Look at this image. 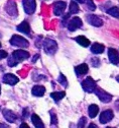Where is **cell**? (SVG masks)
<instances>
[{"instance_id":"obj_1","label":"cell","mask_w":119,"mask_h":128,"mask_svg":"<svg viewBox=\"0 0 119 128\" xmlns=\"http://www.w3.org/2000/svg\"><path fill=\"white\" fill-rule=\"evenodd\" d=\"M43 49L45 51V53L49 54V55H53L56 53L57 49H58V44L56 41L49 39V38H46L44 41H43Z\"/></svg>"},{"instance_id":"obj_2","label":"cell","mask_w":119,"mask_h":128,"mask_svg":"<svg viewBox=\"0 0 119 128\" xmlns=\"http://www.w3.org/2000/svg\"><path fill=\"white\" fill-rule=\"evenodd\" d=\"M82 88L85 92H93L97 88H96V82L92 77H87L86 79H85V80L82 82Z\"/></svg>"},{"instance_id":"obj_3","label":"cell","mask_w":119,"mask_h":128,"mask_svg":"<svg viewBox=\"0 0 119 128\" xmlns=\"http://www.w3.org/2000/svg\"><path fill=\"white\" fill-rule=\"evenodd\" d=\"M10 44L16 47H22V48H27L29 46V43L27 40H25L24 38L17 36V35H14L11 40H10Z\"/></svg>"},{"instance_id":"obj_4","label":"cell","mask_w":119,"mask_h":128,"mask_svg":"<svg viewBox=\"0 0 119 128\" xmlns=\"http://www.w3.org/2000/svg\"><path fill=\"white\" fill-rule=\"evenodd\" d=\"M95 94H97V97L99 98V100L103 103H109L112 100V96L110 94H108L107 92L101 90V88H96L95 90Z\"/></svg>"},{"instance_id":"obj_5","label":"cell","mask_w":119,"mask_h":128,"mask_svg":"<svg viewBox=\"0 0 119 128\" xmlns=\"http://www.w3.org/2000/svg\"><path fill=\"white\" fill-rule=\"evenodd\" d=\"M22 3H23V8H24L25 13L32 14L36 11V7H37L36 0H23Z\"/></svg>"},{"instance_id":"obj_6","label":"cell","mask_w":119,"mask_h":128,"mask_svg":"<svg viewBox=\"0 0 119 128\" xmlns=\"http://www.w3.org/2000/svg\"><path fill=\"white\" fill-rule=\"evenodd\" d=\"M82 24H83L82 20H81L80 18L75 16V18H73L69 22V24H67V26H68V28H69L71 32H74V30H76L77 28H81V26H82Z\"/></svg>"},{"instance_id":"obj_7","label":"cell","mask_w":119,"mask_h":128,"mask_svg":"<svg viewBox=\"0 0 119 128\" xmlns=\"http://www.w3.org/2000/svg\"><path fill=\"white\" fill-rule=\"evenodd\" d=\"M114 117V114H113V111L112 110H106L104 112H102L101 115H100V122L102 124H106L108 123L109 121H111Z\"/></svg>"},{"instance_id":"obj_8","label":"cell","mask_w":119,"mask_h":128,"mask_svg":"<svg viewBox=\"0 0 119 128\" xmlns=\"http://www.w3.org/2000/svg\"><path fill=\"white\" fill-rule=\"evenodd\" d=\"M12 57L16 61H22V60L29 58V53L26 51H23V50H16L12 53Z\"/></svg>"},{"instance_id":"obj_9","label":"cell","mask_w":119,"mask_h":128,"mask_svg":"<svg viewBox=\"0 0 119 128\" xmlns=\"http://www.w3.org/2000/svg\"><path fill=\"white\" fill-rule=\"evenodd\" d=\"M2 80L4 84H10V86H14L18 82V77L17 76H15L14 74H11V73H7L3 76L2 78Z\"/></svg>"},{"instance_id":"obj_10","label":"cell","mask_w":119,"mask_h":128,"mask_svg":"<svg viewBox=\"0 0 119 128\" xmlns=\"http://www.w3.org/2000/svg\"><path fill=\"white\" fill-rule=\"evenodd\" d=\"M108 57H109V60L111 63L117 65L118 62H119V54H118L117 50L113 49V48H110L108 50Z\"/></svg>"},{"instance_id":"obj_11","label":"cell","mask_w":119,"mask_h":128,"mask_svg":"<svg viewBox=\"0 0 119 128\" xmlns=\"http://www.w3.org/2000/svg\"><path fill=\"white\" fill-rule=\"evenodd\" d=\"M2 114H3V116H4V118L8 121V122H10V123H14L16 120H17V116H16L12 111H10V110H7V109H4L3 111H2Z\"/></svg>"},{"instance_id":"obj_12","label":"cell","mask_w":119,"mask_h":128,"mask_svg":"<svg viewBox=\"0 0 119 128\" xmlns=\"http://www.w3.org/2000/svg\"><path fill=\"white\" fill-rule=\"evenodd\" d=\"M65 9H66V2L64 1H58L54 5V13L56 15H61Z\"/></svg>"},{"instance_id":"obj_13","label":"cell","mask_w":119,"mask_h":128,"mask_svg":"<svg viewBox=\"0 0 119 128\" xmlns=\"http://www.w3.org/2000/svg\"><path fill=\"white\" fill-rule=\"evenodd\" d=\"M87 20L89 22L90 24L94 26H101L102 24H103V22H102L101 18H99L98 16H96V15H88L87 16Z\"/></svg>"},{"instance_id":"obj_14","label":"cell","mask_w":119,"mask_h":128,"mask_svg":"<svg viewBox=\"0 0 119 128\" xmlns=\"http://www.w3.org/2000/svg\"><path fill=\"white\" fill-rule=\"evenodd\" d=\"M31 121H32V124L35 125L36 128H44L43 122L41 121L40 116H38L37 114H32L31 115Z\"/></svg>"},{"instance_id":"obj_15","label":"cell","mask_w":119,"mask_h":128,"mask_svg":"<svg viewBox=\"0 0 119 128\" xmlns=\"http://www.w3.org/2000/svg\"><path fill=\"white\" fill-rule=\"evenodd\" d=\"M31 92H32V94L36 96V97H42L45 92V88L42 86H36L32 88Z\"/></svg>"},{"instance_id":"obj_16","label":"cell","mask_w":119,"mask_h":128,"mask_svg":"<svg viewBox=\"0 0 119 128\" xmlns=\"http://www.w3.org/2000/svg\"><path fill=\"white\" fill-rule=\"evenodd\" d=\"M77 74L79 75H84V74H86L89 70V67L86 63H83V64H80V65H78L76 68H75Z\"/></svg>"},{"instance_id":"obj_17","label":"cell","mask_w":119,"mask_h":128,"mask_svg":"<svg viewBox=\"0 0 119 128\" xmlns=\"http://www.w3.org/2000/svg\"><path fill=\"white\" fill-rule=\"evenodd\" d=\"M91 51L94 54H101L102 52H104V46L99 43H94L91 46Z\"/></svg>"},{"instance_id":"obj_18","label":"cell","mask_w":119,"mask_h":128,"mask_svg":"<svg viewBox=\"0 0 119 128\" xmlns=\"http://www.w3.org/2000/svg\"><path fill=\"white\" fill-rule=\"evenodd\" d=\"M17 30L21 32L23 34H29L30 33V28L27 22H22L20 24L17 26Z\"/></svg>"},{"instance_id":"obj_19","label":"cell","mask_w":119,"mask_h":128,"mask_svg":"<svg viewBox=\"0 0 119 128\" xmlns=\"http://www.w3.org/2000/svg\"><path fill=\"white\" fill-rule=\"evenodd\" d=\"M6 10L10 15H12V16L13 15H16V13H17V10H16V3L13 1H10L8 3V5L6 6Z\"/></svg>"},{"instance_id":"obj_20","label":"cell","mask_w":119,"mask_h":128,"mask_svg":"<svg viewBox=\"0 0 119 128\" xmlns=\"http://www.w3.org/2000/svg\"><path fill=\"white\" fill-rule=\"evenodd\" d=\"M76 42L78 44H80L81 46L83 47H88L90 45V41L86 38V37H84V36H79L76 38Z\"/></svg>"},{"instance_id":"obj_21","label":"cell","mask_w":119,"mask_h":128,"mask_svg":"<svg viewBox=\"0 0 119 128\" xmlns=\"http://www.w3.org/2000/svg\"><path fill=\"white\" fill-rule=\"evenodd\" d=\"M88 112H89V116H90L91 118H94V117H96L97 114H98L99 107H98L97 105H94V104H93V105H90Z\"/></svg>"},{"instance_id":"obj_22","label":"cell","mask_w":119,"mask_h":128,"mask_svg":"<svg viewBox=\"0 0 119 128\" xmlns=\"http://www.w3.org/2000/svg\"><path fill=\"white\" fill-rule=\"evenodd\" d=\"M65 94H66L65 92H55L50 94V97H52L56 102H58L65 97Z\"/></svg>"},{"instance_id":"obj_23","label":"cell","mask_w":119,"mask_h":128,"mask_svg":"<svg viewBox=\"0 0 119 128\" xmlns=\"http://www.w3.org/2000/svg\"><path fill=\"white\" fill-rule=\"evenodd\" d=\"M107 12L112 16L119 18V7H111L110 9L107 10Z\"/></svg>"},{"instance_id":"obj_24","label":"cell","mask_w":119,"mask_h":128,"mask_svg":"<svg viewBox=\"0 0 119 128\" xmlns=\"http://www.w3.org/2000/svg\"><path fill=\"white\" fill-rule=\"evenodd\" d=\"M79 11V6L76 2H71L70 3V12L71 13H78Z\"/></svg>"},{"instance_id":"obj_25","label":"cell","mask_w":119,"mask_h":128,"mask_svg":"<svg viewBox=\"0 0 119 128\" xmlns=\"http://www.w3.org/2000/svg\"><path fill=\"white\" fill-rule=\"evenodd\" d=\"M58 80H59V82L62 84V86H68V82H67V78L65 77V75L64 74H60V76H59V78H58Z\"/></svg>"},{"instance_id":"obj_26","label":"cell","mask_w":119,"mask_h":128,"mask_svg":"<svg viewBox=\"0 0 119 128\" xmlns=\"http://www.w3.org/2000/svg\"><path fill=\"white\" fill-rule=\"evenodd\" d=\"M86 3H87V7H88L90 10L94 11V10L96 9V5L94 4V2L92 1V0H86Z\"/></svg>"},{"instance_id":"obj_27","label":"cell","mask_w":119,"mask_h":128,"mask_svg":"<svg viewBox=\"0 0 119 128\" xmlns=\"http://www.w3.org/2000/svg\"><path fill=\"white\" fill-rule=\"evenodd\" d=\"M49 114H50V117H52V121H50V123H52L53 125H55V124H57L58 123V119H57V115L54 113L53 111H50L49 112Z\"/></svg>"},{"instance_id":"obj_28","label":"cell","mask_w":119,"mask_h":128,"mask_svg":"<svg viewBox=\"0 0 119 128\" xmlns=\"http://www.w3.org/2000/svg\"><path fill=\"white\" fill-rule=\"evenodd\" d=\"M16 64H17V61H16L12 56H10V57L8 58V65L11 66V67H13V66L16 65Z\"/></svg>"},{"instance_id":"obj_29","label":"cell","mask_w":119,"mask_h":128,"mask_svg":"<svg viewBox=\"0 0 119 128\" xmlns=\"http://www.w3.org/2000/svg\"><path fill=\"white\" fill-rule=\"evenodd\" d=\"M85 124H86V118L85 117H82L79 121V128H84Z\"/></svg>"},{"instance_id":"obj_30","label":"cell","mask_w":119,"mask_h":128,"mask_svg":"<svg viewBox=\"0 0 119 128\" xmlns=\"http://www.w3.org/2000/svg\"><path fill=\"white\" fill-rule=\"evenodd\" d=\"M92 64H93V66L94 67H98L100 66V63H99V59L98 58H92Z\"/></svg>"},{"instance_id":"obj_31","label":"cell","mask_w":119,"mask_h":128,"mask_svg":"<svg viewBox=\"0 0 119 128\" xmlns=\"http://www.w3.org/2000/svg\"><path fill=\"white\" fill-rule=\"evenodd\" d=\"M7 57V53L3 50H0V59H3V58H6Z\"/></svg>"},{"instance_id":"obj_32","label":"cell","mask_w":119,"mask_h":128,"mask_svg":"<svg viewBox=\"0 0 119 128\" xmlns=\"http://www.w3.org/2000/svg\"><path fill=\"white\" fill-rule=\"evenodd\" d=\"M19 128H29V126H28L26 123H21V125H20Z\"/></svg>"},{"instance_id":"obj_33","label":"cell","mask_w":119,"mask_h":128,"mask_svg":"<svg viewBox=\"0 0 119 128\" xmlns=\"http://www.w3.org/2000/svg\"><path fill=\"white\" fill-rule=\"evenodd\" d=\"M0 128H9V126H7L6 124H3V123H0Z\"/></svg>"},{"instance_id":"obj_34","label":"cell","mask_w":119,"mask_h":128,"mask_svg":"<svg viewBox=\"0 0 119 128\" xmlns=\"http://www.w3.org/2000/svg\"><path fill=\"white\" fill-rule=\"evenodd\" d=\"M88 128H97V126H96L94 123H91V124L88 126Z\"/></svg>"},{"instance_id":"obj_35","label":"cell","mask_w":119,"mask_h":128,"mask_svg":"<svg viewBox=\"0 0 119 128\" xmlns=\"http://www.w3.org/2000/svg\"><path fill=\"white\" fill-rule=\"evenodd\" d=\"M39 57H40V54H37L35 57H33V60H32V61H33V62H36V60H37Z\"/></svg>"},{"instance_id":"obj_36","label":"cell","mask_w":119,"mask_h":128,"mask_svg":"<svg viewBox=\"0 0 119 128\" xmlns=\"http://www.w3.org/2000/svg\"><path fill=\"white\" fill-rule=\"evenodd\" d=\"M76 1H78V2H80V3H83L84 0H76Z\"/></svg>"},{"instance_id":"obj_37","label":"cell","mask_w":119,"mask_h":128,"mask_svg":"<svg viewBox=\"0 0 119 128\" xmlns=\"http://www.w3.org/2000/svg\"><path fill=\"white\" fill-rule=\"evenodd\" d=\"M116 79H117V82H119V75H118V76L116 77Z\"/></svg>"},{"instance_id":"obj_38","label":"cell","mask_w":119,"mask_h":128,"mask_svg":"<svg viewBox=\"0 0 119 128\" xmlns=\"http://www.w3.org/2000/svg\"><path fill=\"white\" fill-rule=\"evenodd\" d=\"M0 92H1V88H0Z\"/></svg>"},{"instance_id":"obj_39","label":"cell","mask_w":119,"mask_h":128,"mask_svg":"<svg viewBox=\"0 0 119 128\" xmlns=\"http://www.w3.org/2000/svg\"><path fill=\"white\" fill-rule=\"evenodd\" d=\"M106 128H112V127H106Z\"/></svg>"},{"instance_id":"obj_40","label":"cell","mask_w":119,"mask_h":128,"mask_svg":"<svg viewBox=\"0 0 119 128\" xmlns=\"http://www.w3.org/2000/svg\"><path fill=\"white\" fill-rule=\"evenodd\" d=\"M0 47H1V44H0Z\"/></svg>"}]
</instances>
